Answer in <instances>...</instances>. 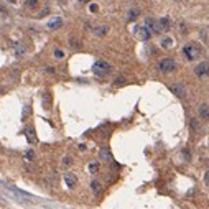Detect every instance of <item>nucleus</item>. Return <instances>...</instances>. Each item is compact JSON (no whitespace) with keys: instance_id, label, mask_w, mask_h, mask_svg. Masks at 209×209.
<instances>
[{"instance_id":"1","label":"nucleus","mask_w":209,"mask_h":209,"mask_svg":"<svg viewBox=\"0 0 209 209\" xmlns=\"http://www.w3.org/2000/svg\"><path fill=\"white\" fill-rule=\"evenodd\" d=\"M201 54V48H199L198 45H194V43H188V45H184L183 46V56L186 58L188 61H194V59H198V56Z\"/></svg>"},{"instance_id":"2","label":"nucleus","mask_w":209,"mask_h":209,"mask_svg":"<svg viewBox=\"0 0 209 209\" xmlns=\"http://www.w3.org/2000/svg\"><path fill=\"white\" fill-rule=\"evenodd\" d=\"M92 71L97 78H106V76L112 71V66L107 63V61H96V64L92 66Z\"/></svg>"},{"instance_id":"3","label":"nucleus","mask_w":209,"mask_h":209,"mask_svg":"<svg viewBox=\"0 0 209 209\" xmlns=\"http://www.w3.org/2000/svg\"><path fill=\"white\" fill-rule=\"evenodd\" d=\"M176 61H175L173 58H163L158 63V69L161 71V73H173L175 69H176Z\"/></svg>"},{"instance_id":"4","label":"nucleus","mask_w":209,"mask_h":209,"mask_svg":"<svg viewBox=\"0 0 209 209\" xmlns=\"http://www.w3.org/2000/svg\"><path fill=\"white\" fill-rule=\"evenodd\" d=\"M194 74L198 78H204V76L209 74V61H201L196 68H194Z\"/></svg>"},{"instance_id":"5","label":"nucleus","mask_w":209,"mask_h":209,"mask_svg":"<svg viewBox=\"0 0 209 209\" xmlns=\"http://www.w3.org/2000/svg\"><path fill=\"white\" fill-rule=\"evenodd\" d=\"M145 26L151 31V35H160V33H161L158 22L153 20V18H147V20H145Z\"/></svg>"},{"instance_id":"6","label":"nucleus","mask_w":209,"mask_h":209,"mask_svg":"<svg viewBox=\"0 0 209 209\" xmlns=\"http://www.w3.org/2000/svg\"><path fill=\"white\" fill-rule=\"evenodd\" d=\"M137 36H139L140 41H148L150 36H151V31L148 30L147 26H137Z\"/></svg>"},{"instance_id":"7","label":"nucleus","mask_w":209,"mask_h":209,"mask_svg":"<svg viewBox=\"0 0 209 209\" xmlns=\"http://www.w3.org/2000/svg\"><path fill=\"white\" fill-rule=\"evenodd\" d=\"M64 183L68 188H74L78 184V176L74 173H64Z\"/></svg>"},{"instance_id":"8","label":"nucleus","mask_w":209,"mask_h":209,"mask_svg":"<svg viewBox=\"0 0 209 209\" xmlns=\"http://www.w3.org/2000/svg\"><path fill=\"white\" fill-rule=\"evenodd\" d=\"M171 91L176 94L178 97H184V96L188 94V89L184 87V84H179V82H178V84H173V86H171Z\"/></svg>"},{"instance_id":"9","label":"nucleus","mask_w":209,"mask_h":209,"mask_svg":"<svg viewBox=\"0 0 209 209\" xmlns=\"http://www.w3.org/2000/svg\"><path fill=\"white\" fill-rule=\"evenodd\" d=\"M99 158L102 161H112V153L111 150L107 148V147H102L101 150H99Z\"/></svg>"},{"instance_id":"10","label":"nucleus","mask_w":209,"mask_h":209,"mask_svg":"<svg viewBox=\"0 0 209 209\" xmlns=\"http://www.w3.org/2000/svg\"><path fill=\"white\" fill-rule=\"evenodd\" d=\"M158 25H160V30L161 31H170L171 30V22H170L168 17H163L158 20Z\"/></svg>"},{"instance_id":"11","label":"nucleus","mask_w":209,"mask_h":209,"mask_svg":"<svg viewBox=\"0 0 209 209\" xmlns=\"http://www.w3.org/2000/svg\"><path fill=\"white\" fill-rule=\"evenodd\" d=\"M198 112H199V117H201L203 120H209V106L207 104H201Z\"/></svg>"},{"instance_id":"12","label":"nucleus","mask_w":209,"mask_h":209,"mask_svg":"<svg viewBox=\"0 0 209 209\" xmlns=\"http://www.w3.org/2000/svg\"><path fill=\"white\" fill-rule=\"evenodd\" d=\"M94 33H96L97 36H106L109 33V26L107 25H101V26H96L94 28Z\"/></svg>"},{"instance_id":"13","label":"nucleus","mask_w":209,"mask_h":209,"mask_svg":"<svg viewBox=\"0 0 209 209\" xmlns=\"http://www.w3.org/2000/svg\"><path fill=\"white\" fill-rule=\"evenodd\" d=\"M26 139L30 143H36V135H35V129H31V127H28L26 129Z\"/></svg>"},{"instance_id":"14","label":"nucleus","mask_w":209,"mask_h":209,"mask_svg":"<svg viewBox=\"0 0 209 209\" xmlns=\"http://www.w3.org/2000/svg\"><path fill=\"white\" fill-rule=\"evenodd\" d=\"M61 25H63V20L61 18H56V20H51L48 23V26L51 28V30H58V28H61Z\"/></svg>"},{"instance_id":"15","label":"nucleus","mask_w":209,"mask_h":209,"mask_svg":"<svg viewBox=\"0 0 209 209\" xmlns=\"http://www.w3.org/2000/svg\"><path fill=\"white\" fill-rule=\"evenodd\" d=\"M69 46L73 50H81L82 48V43H81L79 40H76V38H69Z\"/></svg>"},{"instance_id":"16","label":"nucleus","mask_w":209,"mask_h":209,"mask_svg":"<svg viewBox=\"0 0 209 209\" xmlns=\"http://www.w3.org/2000/svg\"><path fill=\"white\" fill-rule=\"evenodd\" d=\"M161 46H163V48H171V46H173V40H171V38H163V40H161Z\"/></svg>"},{"instance_id":"17","label":"nucleus","mask_w":209,"mask_h":209,"mask_svg":"<svg viewBox=\"0 0 209 209\" xmlns=\"http://www.w3.org/2000/svg\"><path fill=\"white\" fill-rule=\"evenodd\" d=\"M139 13H140L139 8H132V10L129 12V20H135V18L139 17Z\"/></svg>"},{"instance_id":"18","label":"nucleus","mask_w":209,"mask_h":209,"mask_svg":"<svg viewBox=\"0 0 209 209\" xmlns=\"http://www.w3.org/2000/svg\"><path fill=\"white\" fill-rule=\"evenodd\" d=\"M125 82H127V79L123 78V76H119V78H117L115 81H114V84H115L117 87H120V86H123V84H125Z\"/></svg>"},{"instance_id":"19","label":"nucleus","mask_w":209,"mask_h":209,"mask_svg":"<svg viewBox=\"0 0 209 209\" xmlns=\"http://www.w3.org/2000/svg\"><path fill=\"white\" fill-rule=\"evenodd\" d=\"M91 189H92L96 194L101 193V183H99V181H92V183H91Z\"/></svg>"},{"instance_id":"20","label":"nucleus","mask_w":209,"mask_h":209,"mask_svg":"<svg viewBox=\"0 0 209 209\" xmlns=\"http://www.w3.org/2000/svg\"><path fill=\"white\" fill-rule=\"evenodd\" d=\"M25 5H26L28 8H31V10H35V8L38 7V0H26Z\"/></svg>"},{"instance_id":"21","label":"nucleus","mask_w":209,"mask_h":209,"mask_svg":"<svg viewBox=\"0 0 209 209\" xmlns=\"http://www.w3.org/2000/svg\"><path fill=\"white\" fill-rule=\"evenodd\" d=\"M89 171H91L92 175L99 171V163H96V161H92L91 165H89Z\"/></svg>"},{"instance_id":"22","label":"nucleus","mask_w":209,"mask_h":209,"mask_svg":"<svg viewBox=\"0 0 209 209\" xmlns=\"http://www.w3.org/2000/svg\"><path fill=\"white\" fill-rule=\"evenodd\" d=\"M25 158L28 161H33V160H35V151H33V150H26L25 151Z\"/></svg>"},{"instance_id":"23","label":"nucleus","mask_w":209,"mask_h":209,"mask_svg":"<svg viewBox=\"0 0 209 209\" xmlns=\"http://www.w3.org/2000/svg\"><path fill=\"white\" fill-rule=\"evenodd\" d=\"M54 58H56V59H63V58H64V51L59 50V48L54 50Z\"/></svg>"},{"instance_id":"24","label":"nucleus","mask_w":209,"mask_h":209,"mask_svg":"<svg viewBox=\"0 0 209 209\" xmlns=\"http://www.w3.org/2000/svg\"><path fill=\"white\" fill-rule=\"evenodd\" d=\"M13 46L17 48V54H18V56H22L23 53H25V48H23V46H20L18 43H13Z\"/></svg>"},{"instance_id":"25","label":"nucleus","mask_w":209,"mask_h":209,"mask_svg":"<svg viewBox=\"0 0 209 209\" xmlns=\"http://www.w3.org/2000/svg\"><path fill=\"white\" fill-rule=\"evenodd\" d=\"M63 165H64V166H71V165H73V158H71V156H64Z\"/></svg>"},{"instance_id":"26","label":"nucleus","mask_w":209,"mask_h":209,"mask_svg":"<svg viewBox=\"0 0 209 209\" xmlns=\"http://www.w3.org/2000/svg\"><path fill=\"white\" fill-rule=\"evenodd\" d=\"M204 183H206L207 186H209V170L206 171V175H204Z\"/></svg>"},{"instance_id":"27","label":"nucleus","mask_w":209,"mask_h":209,"mask_svg":"<svg viewBox=\"0 0 209 209\" xmlns=\"http://www.w3.org/2000/svg\"><path fill=\"white\" fill-rule=\"evenodd\" d=\"M91 12H97V5H96V3H92V5H91Z\"/></svg>"},{"instance_id":"28","label":"nucleus","mask_w":209,"mask_h":209,"mask_svg":"<svg viewBox=\"0 0 209 209\" xmlns=\"http://www.w3.org/2000/svg\"><path fill=\"white\" fill-rule=\"evenodd\" d=\"M46 73H54V69H53V66H48V68H46Z\"/></svg>"},{"instance_id":"29","label":"nucleus","mask_w":209,"mask_h":209,"mask_svg":"<svg viewBox=\"0 0 209 209\" xmlns=\"http://www.w3.org/2000/svg\"><path fill=\"white\" fill-rule=\"evenodd\" d=\"M86 148H87V147L84 145V143H81V145H79V150H81V151H84V150H86Z\"/></svg>"},{"instance_id":"30","label":"nucleus","mask_w":209,"mask_h":209,"mask_svg":"<svg viewBox=\"0 0 209 209\" xmlns=\"http://www.w3.org/2000/svg\"><path fill=\"white\" fill-rule=\"evenodd\" d=\"M7 2H10V3H17V0H7Z\"/></svg>"}]
</instances>
